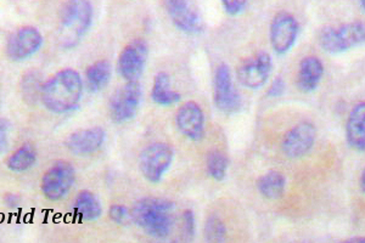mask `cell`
I'll return each mask as SVG.
<instances>
[{
	"label": "cell",
	"mask_w": 365,
	"mask_h": 243,
	"mask_svg": "<svg viewBox=\"0 0 365 243\" xmlns=\"http://www.w3.org/2000/svg\"><path fill=\"white\" fill-rule=\"evenodd\" d=\"M83 91V79L78 72L63 68L43 82L41 101L48 111L66 115L79 108Z\"/></svg>",
	"instance_id": "1"
},
{
	"label": "cell",
	"mask_w": 365,
	"mask_h": 243,
	"mask_svg": "<svg viewBox=\"0 0 365 243\" xmlns=\"http://www.w3.org/2000/svg\"><path fill=\"white\" fill-rule=\"evenodd\" d=\"M175 203L165 198H140L130 210L132 222L150 237L165 239L175 227Z\"/></svg>",
	"instance_id": "2"
},
{
	"label": "cell",
	"mask_w": 365,
	"mask_h": 243,
	"mask_svg": "<svg viewBox=\"0 0 365 243\" xmlns=\"http://www.w3.org/2000/svg\"><path fill=\"white\" fill-rule=\"evenodd\" d=\"M94 19V8L89 0H68L63 9L58 41L63 49H73L87 36Z\"/></svg>",
	"instance_id": "3"
},
{
	"label": "cell",
	"mask_w": 365,
	"mask_h": 243,
	"mask_svg": "<svg viewBox=\"0 0 365 243\" xmlns=\"http://www.w3.org/2000/svg\"><path fill=\"white\" fill-rule=\"evenodd\" d=\"M365 27L361 21L322 29L319 44L328 54L339 55L361 46L364 43Z\"/></svg>",
	"instance_id": "4"
},
{
	"label": "cell",
	"mask_w": 365,
	"mask_h": 243,
	"mask_svg": "<svg viewBox=\"0 0 365 243\" xmlns=\"http://www.w3.org/2000/svg\"><path fill=\"white\" fill-rule=\"evenodd\" d=\"M175 160V151L166 143H154L146 146L139 156V168L143 177L151 184H158L166 175Z\"/></svg>",
	"instance_id": "5"
},
{
	"label": "cell",
	"mask_w": 365,
	"mask_h": 243,
	"mask_svg": "<svg viewBox=\"0 0 365 243\" xmlns=\"http://www.w3.org/2000/svg\"><path fill=\"white\" fill-rule=\"evenodd\" d=\"M75 182V167L70 162L58 161L43 174L41 190L46 200L58 202L70 194Z\"/></svg>",
	"instance_id": "6"
},
{
	"label": "cell",
	"mask_w": 365,
	"mask_h": 243,
	"mask_svg": "<svg viewBox=\"0 0 365 243\" xmlns=\"http://www.w3.org/2000/svg\"><path fill=\"white\" fill-rule=\"evenodd\" d=\"M141 98L143 89L140 83L138 81L125 83L113 93L108 103L111 120L117 124L127 123L133 120L140 108Z\"/></svg>",
	"instance_id": "7"
},
{
	"label": "cell",
	"mask_w": 365,
	"mask_h": 243,
	"mask_svg": "<svg viewBox=\"0 0 365 243\" xmlns=\"http://www.w3.org/2000/svg\"><path fill=\"white\" fill-rule=\"evenodd\" d=\"M43 41V34L37 27L22 26L10 34L5 46V53L11 61H25L37 54L42 48Z\"/></svg>",
	"instance_id": "8"
},
{
	"label": "cell",
	"mask_w": 365,
	"mask_h": 243,
	"mask_svg": "<svg viewBox=\"0 0 365 243\" xmlns=\"http://www.w3.org/2000/svg\"><path fill=\"white\" fill-rule=\"evenodd\" d=\"M215 91H213V100L216 108L223 113L232 115L240 111L242 108V99L232 83V72L228 65L220 63L216 68L215 73Z\"/></svg>",
	"instance_id": "9"
},
{
	"label": "cell",
	"mask_w": 365,
	"mask_h": 243,
	"mask_svg": "<svg viewBox=\"0 0 365 243\" xmlns=\"http://www.w3.org/2000/svg\"><path fill=\"white\" fill-rule=\"evenodd\" d=\"M299 24L294 15L282 11L272 20L269 29L270 46L278 55H285L295 46L299 36Z\"/></svg>",
	"instance_id": "10"
},
{
	"label": "cell",
	"mask_w": 365,
	"mask_h": 243,
	"mask_svg": "<svg viewBox=\"0 0 365 243\" xmlns=\"http://www.w3.org/2000/svg\"><path fill=\"white\" fill-rule=\"evenodd\" d=\"M163 5L172 24L182 33L195 36L204 32V20L191 0H163Z\"/></svg>",
	"instance_id": "11"
},
{
	"label": "cell",
	"mask_w": 365,
	"mask_h": 243,
	"mask_svg": "<svg viewBox=\"0 0 365 243\" xmlns=\"http://www.w3.org/2000/svg\"><path fill=\"white\" fill-rule=\"evenodd\" d=\"M149 48L145 41L135 39L120 51L117 70L125 82H137L145 70Z\"/></svg>",
	"instance_id": "12"
},
{
	"label": "cell",
	"mask_w": 365,
	"mask_h": 243,
	"mask_svg": "<svg viewBox=\"0 0 365 243\" xmlns=\"http://www.w3.org/2000/svg\"><path fill=\"white\" fill-rule=\"evenodd\" d=\"M317 129L314 124L304 120L296 124L285 134L282 141V151L287 158L306 156L316 144Z\"/></svg>",
	"instance_id": "13"
},
{
	"label": "cell",
	"mask_w": 365,
	"mask_h": 243,
	"mask_svg": "<svg viewBox=\"0 0 365 243\" xmlns=\"http://www.w3.org/2000/svg\"><path fill=\"white\" fill-rule=\"evenodd\" d=\"M273 70V60L266 51H261L253 58L242 62L237 70V78L247 89H261L269 79Z\"/></svg>",
	"instance_id": "14"
},
{
	"label": "cell",
	"mask_w": 365,
	"mask_h": 243,
	"mask_svg": "<svg viewBox=\"0 0 365 243\" xmlns=\"http://www.w3.org/2000/svg\"><path fill=\"white\" fill-rule=\"evenodd\" d=\"M106 141V132L101 127L79 129L67 136L66 149L75 156H91L98 152Z\"/></svg>",
	"instance_id": "15"
},
{
	"label": "cell",
	"mask_w": 365,
	"mask_h": 243,
	"mask_svg": "<svg viewBox=\"0 0 365 243\" xmlns=\"http://www.w3.org/2000/svg\"><path fill=\"white\" fill-rule=\"evenodd\" d=\"M175 124L179 132L191 141H200L205 135V115L199 103L187 101L178 108Z\"/></svg>",
	"instance_id": "16"
},
{
	"label": "cell",
	"mask_w": 365,
	"mask_h": 243,
	"mask_svg": "<svg viewBox=\"0 0 365 243\" xmlns=\"http://www.w3.org/2000/svg\"><path fill=\"white\" fill-rule=\"evenodd\" d=\"M324 76V63L317 56H306L299 67L297 86L306 94L313 93L319 87Z\"/></svg>",
	"instance_id": "17"
},
{
	"label": "cell",
	"mask_w": 365,
	"mask_h": 243,
	"mask_svg": "<svg viewBox=\"0 0 365 243\" xmlns=\"http://www.w3.org/2000/svg\"><path fill=\"white\" fill-rule=\"evenodd\" d=\"M346 139L349 148L358 152L365 150V103H357L349 113L346 123Z\"/></svg>",
	"instance_id": "18"
},
{
	"label": "cell",
	"mask_w": 365,
	"mask_h": 243,
	"mask_svg": "<svg viewBox=\"0 0 365 243\" xmlns=\"http://www.w3.org/2000/svg\"><path fill=\"white\" fill-rule=\"evenodd\" d=\"M73 213L83 222H96L103 214V207L96 194L83 190L76 196Z\"/></svg>",
	"instance_id": "19"
},
{
	"label": "cell",
	"mask_w": 365,
	"mask_h": 243,
	"mask_svg": "<svg viewBox=\"0 0 365 243\" xmlns=\"http://www.w3.org/2000/svg\"><path fill=\"white\" fill-rule=\"evenodd\" d=\"M151 99L160 106H173L182 99V95L175 91L170 86V77L167 72H158L155 76L151 89Z\"/></svg>",
	"instance_id": "20"
},
{
	"label": "cell",
	"mask_w": 365,
	"mask_h": 243,
	"mask_svg": "<svg viewBox=\"0 0 365 243\" xmlns=\"http://www.w3.org/2000/svg\"><path fill=\"white\" fill-rule=\"evenodd\" d=\"M37 160V149L34 145L25 143L6 158V167L14 173H25L34 168Z\"/></svg>",
	"instance_id": "21"
},
{
	"label": "cell",
	"mask_w": 365,
	"mask_h": 243,
	"mask_svg": "<svg viewBox=\"0 0 365 243\" xmlns=\"http://www.w3.org/2000/svg\"><path fill=\"white\" fill-rule=\"evenodd\" d=\"M257 189L263 197L277 200L287 190V177L278 170H269L258 179Z\"/></svg>",
	"instance_id": "22"
},
{
	"label": "cell",
	"mask_w": 365,
	"mask_h": 243,
	"mask_svg": "<svg viewBox=\"0 0 365 243\" xmlns=\"http://www.w3.org/2000/svg\"><path fill=\"white\" fill-rule=\"evenodd\" d=\"M111 81V65L106 60L91 63L86 71V84L88 91L91 93H99L103 91Z\"/></svg>",
	"instance_id": "23"
},
{
	"label": "cell",
	"mask_w": 365,
	"mask_h": 243,
	"mask_svg": "<svg viewBox=\"0 0 365 243\" xmlns=\"http://www.w3.org/2000/svg\"><path fill=\"white\" fill-rule=\"evenodd\" d=\"M42 77L38 73L37 71H31L27 72L21 79V93L24 99L27 103L34 105L41 100V91H42Z\"/></svg>",
	"instance_id": "24"
},
{
	"label": "cell",
	"mask_w": 365,
	"mask_h": 243,
	"mask_svg": "<svg viewBox=\"0 0 365 243\" xmlns=\"http://www.w3.org/2000/svg\"><path fill=\"white\" fill-rule=\"evenodd\" d=\"M228 158L220 151L213 150L206 157V169H207L208 175L216 182L225 180L228 173Z\"/></svg>",
	"instance_id": "25"
},
{
	"label": "cell",
	"mask_w": 365,
	"mask_h": 243,
	"mask_svg": "<svg viewBox=\"0 0 365 243\" xmlns=\"http://www.w3.org/2000/svg\"><path fill=\"white\" fill-rule=\"evenodd\" d=\"M227 237V227L217 215L208 217L205 224V239L207 242H223Z\"/></svg>",
	"instance_id": "26"
},
{
	"label": "cell",
	"mask_w": 365,
	"mask_h": 243,
	"mask_svg": "<svg viewBox=\"0 0 365 243\" xmlns=\"http://www.w3.org/2000/svg\"><path fill=\"white\" fill-rule=\"evenodd\" d=\"M108 217L113 223L118 225H128L132 223V212L123 205H113L110 207Z\"/></svg>",
	"instance_id": "27"
},
{
	"label": "cell",
	"mask_w": 365,
	"mask_h": 243,
	"mask_svg": "<svg viewBox=\"0 0 365 243\" xmlns=\"http://www.w3.org/2000/svg\"><path fill=\"white\" fill-rule=\"evenodd\" d=\"M249 0H222V6L230 16H237L245 11Z\"/></svg>",
	"instance_id": "28"
},
{
	"label": "cell",
	"mask_w": 365,
	"mask_h": 243,
	"mask_svg": "<svg viewBox=\"0 0 365 243\" xmlns=\"http://www.w3.org/2000/svg\"><path fill=\"white\" fill-rule=\"evenodd\" d=\"M182 234L187 239H192L195 235V215L190 210L182 213Z\"/></svg>",
	"instance_id": "29"
},
{
	"label": "cell",
	"mask_w": 365,
	"mask_h": 243,
	"mask_svg": "<svg viewBox=\"0 0 365 243\" xmlns=\"http://www.w3.org/2000/svg\"><path fill=\"white\" fill-rule=\"evenodd\" d=\"M11 132V123L5 118H0V155L8 149L9 139Z\"/></svg>",
	"instance_id": "30"
},
{
	"label": "cell",
	"mask_w": 365,
	"mask_h": 243,
	"mask_svg": "<svg viewBox=\"0 0 365 243\" xmlns=\"http://www.w3.org/2000/svg\"><path fill=\"white\" fill-rule=\"evenodd\" d=\"M284 93H285V81L282 77H277L274 79L273 83L270 84L267 95H268V98H272V99H278L282 95H284Z\"/></svg>",
	"instance_id": "31"
},
{
	"label": "cell",
	"mask_w": 365,
	"mask_h": 243,
	"mask_svg": "<svg viewBox=\"0 0 365 243\" xmlns=\"http://www.w3.org/2000/svg\"><path fill=\"white\" fill-rule=\"evenodd\" d=\"M359 187H361V192H364L365 190V174L364 172L361 174V179H359Z\"/></svg>",
	"instance_id": "32"
},
{
	"label": "cell",
	"mask_w": 365,
	"mask_h": 243,
	"mask_svg": "<svg viewBox=\"0 0 365 243\" xmlns=\"http://www.w3.org/2000/svg\"><path fill=\"white\" fill-rule=\"evenodd\" d=\"M358 4H359V8L361 9V11H364L365 0H358Z\"/></svg>",
	"instance_id": "33"
}]
</instances>
